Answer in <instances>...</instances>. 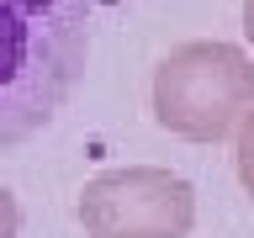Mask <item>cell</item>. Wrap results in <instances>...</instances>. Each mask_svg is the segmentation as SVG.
I'll return each instance as SVG.
<instances>
[{
  "mask_svg": "<svg viewBox=\"0 0 254 238\" xmlns=\"http://www.w3.org/2000/svg\"><path fill=\"white\" fill-rule=\"evenodd\" d=\"M0 238H21V206L5 185H0Z\"/></svg>",
  "mask_w": 254,
  "mask_h": 238,
  "instance_id": "obj_5",
  "label": "cell"
},
{
  "mask_svg": "<svg viewBox=\"0 0 254 238\" xmlns=\"http://www.w3.org/2000/svg\"><path fill=\"white\" fill-rule=\"evenodd\" d=\"M79 228L85 238H190L196 190L159 164H117L85 180Z\"/></svg>",
  "mask_w": 254,
  "mask_h": 238,
  "instance_id": "obj_3",
  "label": "cell"
},
{
  "mask_svg": "<svg viewBox=\"0 0 254 238\" xmlns=\"http://www.w3.org/2000/svg\"><path fill=\"white\" fill-rule=\"evenodd\" d=\"M244 37L254 43V0H244Z\"/></svg>",
  "mask_w": 254,
  "mask_h": 238,
  "instance_id": "obj_6",
  "label": "cell"
},
{
  "mask_svg": "<svg viewBox=\"0 0 254 238\" xmlns=\"http://www.w3.org/2000/svg\"><path fill=\"white\" fill-rule=\"evenodd\" d=\"M95 0H0V154L37 138L90 59Z\"/></svg>",
  "mask_w": 254,
  "mask_h": 238,
  "instance_id": "obj_1",
  "label": "cell"
},
{
  "mask_svg": "<svg viewBox=\"0 0 254 238\" xmlns=\"http://www.w3.org/2000/svg\"><path fill=\"white\" fill-rule=\"evenodd\" d=\"M254 111V59L238 43L196 37L154 69V117L186 143H222Z\"/></svg>",
  "mask_w": 254,
  "mask_h": 238,
  "instance_id": "obj_2",
  "label": "cell"
},
{
  "mask_svg": "<svg viewBox=\"0 0 254 238\" xmlns=\"http://www.w3.org/2000/svg\"><path fill=\"white\" fill-rule=\"evenodd\" d=\"M233 170H238V180H244V190L254 196V111L238 122V132H233Z\"/></svg>",
  "mask_w": 254,
  "mask_h": 238,
  "instance_id": "obj_4",
  "label": "cell"
}]
</instances>
